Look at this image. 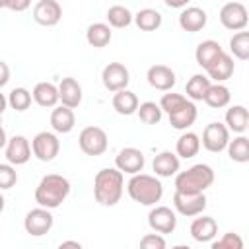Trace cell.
Segmentation results:
<instances>
[{
    "label": "cell",
    "mask_w": 249,
    "mask_h": 249,
    "mask_svg": "<svg viewBox=\"0 0 249 249\" xmlns=\"http://www.w3.org/2000/svg\"><path fill=\"white\" fill-rule=\"evenodd\" d=\"M124 189V175L117 167H103L93 177V196L101 206H115Z\"/></svg>",
    "instance_id": "cell-1"
},
{
    "label": "cell",
    "mask_w": 249,
    "mask_h": 249,
    "mask_svg": "<svg viewBox=\"0 0 249 249\" xmlns=\"http://www.w3.org/2000/svg\"><path fill=\"white\" fill-rule=\"evenodd\" d=\"M68 195H70V181L58 173L43 175L39 185L35 187V202L47 210L58 208Z\"/></svg>",
    "instance_id": "cell-2"
},
{
    "label": "cell",
    "mask_w": 249,
    "mask_h": 249,
    "mask_svg": "<svg viewBox=\"0 0 249 249\" xmlns=\"http://www.w3.org/2000/svg\"><path fill=\"white\" fill-rule=\"evenodd\" d=\"M126 193L134 202L142 206H156V202H160L163 196V185L156 175L136 173L130 175L126 183Z\"/></svg>",
    "instance_id": "cell-3"
},
{
    "label": "cell",
    "mask_w": 249,
    "mask_h": 249,
    "mask_svg": "<svg viewBox=\"0 0 249 249\" xmlns=\"http://www.w3.org/2000/svg\"><path fill=\"white\" fill-rule=\"evenodd\" d=\"M214 183V169L208 163H195L175 175L177 193H204Z\"/></svg>",
    "instance_id": "cell-4"
},
{
    "label": "cell",
    "mask_w": 249,
    "mask_h": 249,
    "mask_svg": "<svg viewBox=\"0 0 249 249\" xmlns=\"http://www.w3.org/2000/svg\"><path fill=\"white\" fill-rule=\"evenodd\" d=\"M78 146L86 156H101L105 154L107 146H109V138L107 132L101 126L89 124L86 128L80 130L78 134Z\"/></svg>",
    "instance_id": "cell-5"
},
{
    "label": "cell",
    "mask_w": 249,
    "mask_h": 249,
    "mask_svg": "<svg viewBox=\"0 0 249 249\" xmlns=\"http://www.w3.org/2000/svg\"><path fill=\"white\" fill-rule=\"evenodd\" d=\"M31 152L39 161H53L60 152V140L54 132L41 130L31 140Z\"/></svg>",
    "instance_id": "cell-6"
},
{
    "label": "cell",
    "mask_w": 249,
    "mask_h": 249,
    "mask_svg": "<svg viewBox=\"0 0 249 249\" xmlns=\"http://www.w3.org/2000/svg\"><path fill=\"white\" fill-rule=\"evenodd\" d=\"M173 206L181 216L193 218L200 216L206 208V195L204 193H173Z\"/></svg>",
    "instance_id": "cell-7"
},
{
    "label": "cell",
    "mask_w": 249,
    "mask_h": 249,
    "mask_svg": "<svg viewBox=\"0 0 249 249\" xmlns=\"http://www.w3.org/2000/svg\"><path fill=\"white\" fill-rule=\"evenodd\" d=\"M53 224H54V218H53L51 210L41 208V206L29 210V212L25 214V218H23V230H25L29 235H33V237L47 235V233L51 231Z\"/></svg>",
    "instance_id": "cell-8"
},
{
    "label": "cell",
    "mask_w": 249,
    "mask_h": 249,
    "mask_svg": "<svg viewBox=\"0 0 249 249\" xmlns=\"http://www.w3.org/2000/svg\"><path fill=\"white\" fill-rule=\"evenodd\" d=\"M218 18H220V23L230 31H243L247 21H249L247 8L241 2H226L220 8V16Z\"/></svg>",
    "instance_id": "cell-9"
},
{
    "label": "cell",
    "mask_w": 249,
    "mask_h": 249,
    "mask_svg": "<svg viewBox=\"0 0 249 249\" xmlns=\"http://www.w3.org/2000/svg\"><path fill=\"white\" fill-rule=\"evenodd\" d=\"M101 82H103L105 89L117 93L121 89H126V86L130 82V72L123 62H109L101 70Z\"/></svg>",
    "instance_id": "cell-10"
},
{
    "label": "cell",
    "mask_w": 249,
    "mask_h": 249,
    "mask_svg": "<svg viewBox=\"0 0 249 249\" xmlns=\"http://www.w3.org/2000/svg\"><path fill=\"white\" fill-rule=\"evenodd\" d=\"M228 142H230V130L226 128L224 123H208V124L204 126L200 144H202L208 152L220 154V152L226 150Z\"/></svg>",
    "instance_id": "cell-11"
},
{
    "label": "cell",
    "mask_w": 249,
    "mask_h": 249,
    "mask_svg": "<svg viewBox=\"0 0 249 249\" xmlns=\"http://www.w3.org/2000/svg\"><path fill=\"white\" fill-rule=\"evenodd\" d=\"M146 165V158H144V152L138 150V148H132V146H126L123 150H119V154L115 156V167L124 175H136V173H142Z\"/></svg>",
    "instance_id": "cell-12"
},
{
    "label": "cell",
    "mask_w": 249,
    "mask_h": 249,
    "mask_svg": "<svg viewBox=\"0 0 249 249\" xmlns=\"http://www.w3.org/2000/svg\"><path fill=\"white\" fill-rule=\"evenodd\" d=\"M148 226L156 233H173L177 228V214L169 206H154L148 212Z\"/></svg>",
    "instance_id": "cell-13"
},
{
    "label": "cell",
    "mask_w": 249,
    "mask_h": 249,
    "mask_svg": "<svg viewBox=\"0 0 249 249\" xmlns=\"http://www.w3.org/2000/svg\"><path fill=\"white\" fill-rule=\"evenodd\" d=\"M33 19L43 27H53L62 19V6L56 0H39L33 6Z\"/></svg>",
    "instance_id": "cell-14"
},
{
    "label": "cell",
    "mask_w": 249,
    "mask_h": 249,
    "mask_svg": "<svg viewBox=\"0 0 249 249\" xmlns=\"http://www.w3.org/2000/svg\"><path fill=\"white\" fill-rule=\"evenodd\" d=\"M31 158V142L23 136V134H16L12 138H8L6 144V160L10 165H23L27 163Z\"/></svg>",
    "instance_id": "cell-15"
},
{
    "label": "cell",
    "mask_w": 249,
    "mask_h": 249,
    "mask_svg": "<svg viewBox=\"0 0 249 249\" xmlns=\"http://www.w3.org/2000/svg\"><path fill=\"white\" fill-rule=\"evenodd\" d=\"M146 80H148V84H150L154 89L171 91V88H173L175 82H177V76H175V72H173L169 66H165V64H154V66L148 68Z\"/></svg>",
    "instance_id": "cell-16"
},
{
    "label": "cell",
    "mask_w": 249,
    "mask_h": 249,
    "mask_svg": "<svg viewBox=\"0 0 249 249\" xmlns=\"http://www.w3.org/2000/svg\"><path fill=\"white\" fill-rule=\"evenodd\" d=\"M56 88H58V101H60L64 107L76 109V107L82 103L84 93H82V86H80V82H78L76 78L66 76V78L60 80V84H58Z\"/></svg>",
    "instance_id": "cell-17"
},
{
    "label": "cell",
    "mask_w": 249,
    "mask_h": 249,
    "mask_svg": "<svg viewBox=\"0 0 249 249\" xmlns=\"http://www.w3.org/2000/svg\"><path fill=\"white\" fill-rule=\"evenodd\" d=\"M206 21H208V16L198 6H187L179 14V27L189 33H196V31L204 29Z\"/></svg>",
    "instance_id": "cell-18"
},
{
    "label": "cell",
    "mask_w": 249,
    "mask_h": 249,
    "mask_svg": "<svg viewBox=\"0 0 249 249\" xmlns=\"http://www.w3.org/2000/svg\"><path fill=\"white\" fill-rule=\"evenodd\" d=\"M191 237L198 243H206V241H212L216 235H218V224L212 216H204L200 214L198 218L193 220L191 224Z\"/></svg>",
    "instance_id": "cell-19"
},
{
    "label": "cell",
    "mask_w": 249,
    "mask_h": 249,
    "mask_svg": "<svg viewBox=\"0 0 249 249\" xmlns=\"http://www.w3.org/2000/svg\"><path fill=\"white\" fill-rule=\"evenodd\" d=\"M222 53H224V49H222V45H220L218 41L206 39V41H200V43L196 45L195 60H196V64H198L200 68L208 70V68L218 60V56H220Z\"/></svg>",
    "instance_id": "cell-20"
},
{
    "label": "cell",
    "mask_w": 249,
    "mask_h": 249,
    "mask_svg": "<svg viewBox=\"0 0 249 249\" xmlns=\"http://www.w3.org/2000/svg\"><path fill=\"white\" fill-rule=\"evenodd\" d=\"M179 167H181L179 158L175 156V152H169V150L160 152L152 161V169L156 177H173L179 173Z\"/></svg>",
    "instance_id": "cell-21"
},
{
    "label": "cell",
    "mask_w": 249,
    "mask_h": 249,
    "mask_svg": "<svg viewBox=\"0 0 249 249\" xmlns=\"http://www.w3.org/2000/svg\"><path fill=\"white\" fill-rule=\"evenodd\" d=\"M233 70H235V62H233V58L230 56V53H222L220 56H218V60L206 70V76H208V80L212 82H216V84H222V82H226V80H230L231 76H233Z\"/></svg>",
    "instance_id": "cell-22"
},
{
    "label": "cell",
    "mask_w": 249,
    "mask_h": 249,
    "mask_svg": "<svg viewBox=\"0 0 249 249\" xmlns=\"http://www.w3.org/2000/svg\"><path fill=\"white\" fill-rule=\"evenodd\" d=\"M74 124H76V115L72 109L64 107V105H58L53 109L51 113V126L54 132L58 134H68L74 130Z\"/></svg>",
    "instance_id": "cell-23"
},
{
    "label": "cell",
    "mask_w": 249,
    "mask_h": 249,
    "mask_svg": "<svg viewBox=\"0 0 249 249\" xmlns=\"http://www.w3.org/2000/svg\"><path fill=\"white\" fill-rule=\"evenodd\" d=\"M31 97L33 101L39 105V107H47V109H54L56 103H58V88L53 84V82H39L33 91H31Z\"/></svg>",
    "instance_id": "cell-24"
},
{
    "label": "cell",
    "mask_w": 249,
    "mask_h": 249,
    "mask_svg": "<svg viewBox=\"0 0 249 249\" xmlns=\"http://www.w3.org/2000/svg\"><path fill=\"white\" fill-rule=\"evenodd\" d=\"M167 117H169V124L175 130H187L189 126L195 124V121L198 117V111H196V105L193 101H187L181 109H177L175 113H171Z\"/></svg>",
    "instance_id": "cell-25"
},
{
    "label": "cell",
    "mask_w": 249,
    "mask_h": 249,
    "mask_svg": "<svg viewBox=\"0 0 249 249\" xmlns=\"http://www.w3.org/2000/svg\"><path fill=\"white\" fill-rule=\"evenodd\" d=\"M226 128L230 132H235V134H243L247 130V123H249V113H247V107L245 105H231L228 111H226Z\"/></svg>",
    "instance_id": "cell-26"
},
{
    "label": "cell",
    "mask_w": 249,
    "mask_h": 249,
    "mask_svg": "<svg viewBox=\"0 0 249 249\" xmlns=\"http://www.w3.org/2000/svg\"><path fill=\"white\" fill-rule=\"evenodd\" d=\"M198 150H200V136L196 132L185 130L177 138V144H175V156L177 158L191 160V158H195L198 154Z\"/></svg>",
    "instance_id": "cell-27"
},
{
    "label": "cell",
    "mask_w": 249,
    "mask_h": 249,
    "mask_svg": "<svg viewBox=\"0 0 249 249\" xmlns=\"http://www.w3.org/2000/svg\"><path fill=\"white\" fill-rule=\"evenodd\" d=\"M111 37H113V31L103 21H95V23L88 25V29H86V41L89 47H95V49L107 47L111 43Z\"/></svg>",
    "instance_id": "cell-28"
},
{
    "label": "cell",
    "mask_w": 249,
    "mask_h": 249,
    "mask_svg": "<svg viewBox=\"0 0 249 249\" xmlns=\"http://www.w3.org/2000/svg\"><path fill=\"white\" fill-rule=\"evenodd\" d=\"M113 109L119 113V115H124V117H130V115H134L136 113V109H138V97H136V93L134 91H130V89H121V91H117L115 95H113Z\"/></svg>",
    "instance_id": "cell-29"
},
{
    "label": "cell",
    "mask_w": 249,
    "mask_h": 249,
    "mask_svg": "<svg viewBox=\"0 0 249 249\" xmlns=\"http://www.w3.org/2000/svg\"><path fill=\"white\" fill-rule=\"evenodd\" d=\"M210 86H212V82L208 80L206 74H193V76L189 78L187 86H185V93H187L185 97H187L189 101H193V103H195V101H202Z\"/></svg>",
    "instance_id": "cell-30"
},
{
    "label": "cell",
    "mask_w": 249,
    "mask_h": 249,
    "mask_svg": "<svg viewBox=\"0 0 249 249\" xmlns=\"http://www.w3.org/2000/svg\"><path fill=\"white\" fill-rule=\"evenodd\" d=\"M208 107L212 109H222V107H228L230 101H231V93H230V88L224 86V84H212L202 99Z\"/></svg>",
    "instance_id": "cell-31"
},
{
    "label": "cell",
    "mask_w": 249,
    "mask_h": 249,
    "mask_svg": "<svg viewBox=\"0 0 249 249\" xmlns=\"http://www.w3.org/2000/svg\"><path fill=\"white\" fill-rule=\"evenodd\" d=\"M132 21L142 31H156L161 25V14L154 8H142L132 16Z\"/></svg>",
    "instance_id": "cell-32"
},
{
    "label": "cell",
    "mask_w": 249,
    "mask_h": 249,
    "mask_svg": "<svg viewBox=\"0 0 249 249\" xmlns=\"http://www.w3.org/2000/svg\"><path fill=\"white\" fill-rule=\"evenodd\" d=\"M226 150H228V156L231 161H237V163L249 161V138L247 136H243V134L235 136L233 140L228 142Z\"/></svg>",
    "instance_id": "cell-33"
},
{
    "label": "cell",
    "mask_w": 249,
    "mask_h": 249,
    "mask_svg": "<svg viewBox=\"0 0 249 249\" xmlns=\"http://www.w3.org/2000/svg\"><path fill=\"white\" fill-rule=\"evenodd\" d=\"M107 18V25L109 27H117V29H123V27H128L132 23V12L126 8V6H121V4H115L107 10L105 14Z\"/></svg>",
    "instance_id": "cell-34"
},
{
    "label": "cell",
    "mask_w": 249,
    "mask_h": 249,
    "mask_svg": "<svg viewBox=\"0 0 249 249\" xmlns=\"http://www.w3.org/2000/svg\"><path fill=\"white\" fill-rule=\"evenodd\" d=\"M230 56L239 58V60H247L249 58V31H237L233 33V37L230 39Z\"/></svg>",
    "instance_id": "cell-35"
},
{
    "label": "cell",
    "mask_w": 249,
    "mask_h": 249,
    "mask_svg": "<svg viewBox=\"0 0 249 249\" xmlns=\"http://www.w3.org/2000/svg\"><path fill=\"white\" fill-rule=\"evenodd\" d=\"M31 101H33V97H31V91L27 89V88H14L12 91H10V95H8V105L14 109V111H18V113H23V111H27L29 109V105H31Z\"/></svg>",
    "instance_id": "cell-36"
},
{
    "label": "cell",
    "mask_w": 249,
    "mask_h": 249,
    "mask_svg": "<svg viewBox=\"0 0 249 249\" xmlns=\"http://www.w3.org/2000/svg\"><path fill=\"white\" fill-rule=\"evenodd\" d=\"M136 115L144 124H158L161 121L163 113H161V109H160V105L156 101H144V103L138 105Z\"/></svg>",
    "instance_id": "cell-37"
},
{
    "label": "cell",
    "mask_w": 249,
    "mask_h": 249,
    "mask_svg": "<svg viewBox=\"0 0 249 249\" xmlns=\"http://www.w3.org/2000/svg\"><path fill=\"white\" fill-rule=\"evenodd\" d=\"M187 101H189V99H187L183 93H173V91H169V93H163V95H161V99H160L158 105H160L161 113L171 115V113H175L177 109H181Z\"/></svg>",
    "instance_id": "cell-38"
},
{
    "label": "cell",
    "mask_w": 249,
    "mask_h": 249,
    "mask_svg": "<svg viewBox=\"0 0 249 249\" xmlns=\"http://www.w3.org/2000/svg\"><path fill=\"white\" fill-rule=\"evenodd\" d=\"M210 249H245V245H243V237L239 233L228 231L220 239H212Z\"/></svg>",
    "instance_id": "cell-39"
},
{
    "label": "cell",
    "mask_w": 249,
    "mask_h": 249,
    "mask_svg": "<svg viewBox=\"0 0 249 249\" xmlns=\"http://www.w3.org/2000/svg\"><path fill=\"white\" fill-rule=\"evenodd\" d=\"M18 183V171L10 163H0V191L12 189Z\"/></svg>",
    "instance_id": "cell-40"
},
{
    "label": "cell",
    "mask_w": 249,
    "mask_h": 249,
    "mask_svg": "<svg viewBox=\"0 0 249 249\" xmlns=\"http://www.w3.org/2000/svg\"><path fill=\"white\" fill-rule=\"evenodd\" d=\"M138 249H167V243H165V237L161 233H146L142 239H140V245Z\"/></svg>",
    "instance_id": "cell-41"
},
{
    "label": "cell",
    "mask_w": 249,
    "mask_h": 249,
    "mask_svg": "<svg viewBox=\"0 0 249 249\" xmlns=\"http://www.w3.org/2000/svg\"><path fill=\"white\" fill-rule=\"evenodd\" d=\"M0 8L12 10V12H23L29 8V0H0Z\"/></svg>",
    "instance_id": "cell-42"
},
{
    "label": "cell",
    "mask_w": 249,
    "mask_h": 249,
    "mask_svg": "<svg viewBox=\"0 0 249 249\" xmlns=\"http://www.w3.org/2000/svg\"><path fill=\"white\" fill-rule=\"evenodd\" d=\"M8 82H10V66L4 60H0V88H4Z\"/></svg>",
    "instance_id": "cell-43"
},
{
    "label": "cell",
    "mask_w": 249,
    "mask_h": 249,
    "mask_svg": "<svg viewBox=\"0 0 249 249\" xmlns=\"http://www.w3.org/2000/svg\"><path fill=\"white\" fill-rule=\"evenodd\" d=\"M56 249H84V247H82V243H78V241H74V239H66V241H62Z\"/></svg>",
    "instance_id": "cell-44"
},
{
    "label": "cell",
    "mask_w": 249,
    "mask_h": 249,
    "mask_svg": "<svg viewBox=\"0 0 249 249\" xmlns=\"http://www.w3.org/2000/svg\"><path fill=\"white\" fill-rule=\"evenodd\" d=\"M8 144V136H6V130L2 126V117H0V148H6Z\"/></svg>",
    "instance_id": "cell-45"
},
{
    "label": "cell",
    "mask_w": 249,
    "mask_h": 249,
    "mask_svg": "<svg viewBox=\"0 0 249 249\" xmlns=\"http://www.w3.org/2000/svg\"><path fill=\"white\" fill-rule=\"evenodd\" d=\"M6 107H8V97L0 91V117H2V113L6 111Z\"/></svg>",
    "instance_id": "cell-46"
},
{
    "label": "cell",
    "mask_w": 249,
    "mask_h": 249,
    "mask_svg": "<svg viewBox=\"0 0 249 249\" xmlns=\"http://www.w3.org/2000/svg\"><path fill=\"white\" fill-rule=\"evenodd\" d=\"M4 206H6V198H4V195L0 193V212L4 210Z\"/></svg>",
    "instance_id": "cell-47"
},
{
    "label": "cell",
    "mask_w": 249,
    "mask_h": 249,
    "mask_svg": "<svg viewBox=\"0 0 249 249\" xmlns=\"http://www.w3.org/2000/svg\"><path fill=\"white\" fill-rule=\"evenodd\" d=\"M171 249H191L189 245H185V243H179V245H173Z\"/></svg>",
    "instance_id": "cell-48"
}]
</instances>
